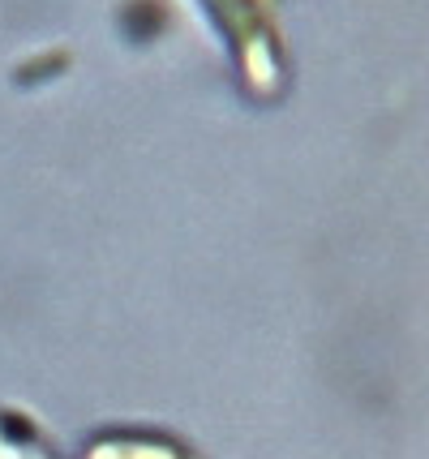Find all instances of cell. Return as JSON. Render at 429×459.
<instances>
[{"label": "cell", "instance_id": "1", "mask_svg": "<svg viewBox=\"0 0 429 459\" xmlns=\"http://www.w3.org/2000/svg\"><path fill=\"white\" fill-rule=\"evenodd\" d=\"M0 459H39V455H30V451H21V446H9V442L0 438Z\"/></svg>", "mask_w": 429, "mask_h": 459}]
</instances>
